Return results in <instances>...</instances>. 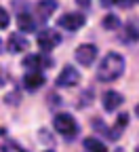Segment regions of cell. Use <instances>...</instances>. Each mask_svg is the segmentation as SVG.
I'll use <instances>...</instances> for the list:
<instances>
[{
	"instance_id": "obj_4",
	"label": "cell",
	"mask_w": 139,
	"mask_h": 152,
	"mask_svg": "<svg viewBox=\"0 0 139 152\" xmlns=\"http://www.w3.org/2000/svg\"><path fill=\"white\" fill-rule=\"evenodd\" d=\"M97 47L95 45H80L76 49V53H74V57H76V61L80 64V66H84V68H89V66H93V61L97 59Z\"/></svg>"
},
{
	"instance_id": "obj_22",
	"label": "cell",
	"mask_w": 139,
	"mask_h": 152,
	"mask_svg": "<svg viewBox=\"0 0 139 152\" xmlns=\"http://www.w3.org/2000/svg\"><path fill=\"white\" fill-rule=\"evenodd\" d=\"M44 152H53V150H44Z\"/></svg>"
},
{
	"instance_id": "obj_13",
	"label": "cell",
	"mask_w": 139,
	"mask_h": 152,
	"mask_svg": "<svg viewBox=\"0 0 139 152\" xmlns=\"http://www.w3.org/2000/svg\"><path fill=\"white\" fill-rule=\"evenodd\" d=\"M120 38L124 45H133V42H139V30L135 28V23H127L120 32Z\"/></svg>"
},
{
	"instance_id": "obj_20",
	"label": "cell",
	"mask_w": 139,
	"mask_h": 152,
	"mask_svg": "<svg viewBox=\"0 0 139 152\" xmlns=\"http://www.w3.org/2000/svg\"><path fill=\"white\" fill-rule=\"evenodd\" d=\"M135 116H137V118H139V104H137V106H135Z\"/></svg>"
},
{
	"instance_id": "obj_5",
	"label": "cell",
	"mask_w": 139,
	"mask_h": 152,
	"mask_svg": "<svg viewBox=\"0 0 139 152\" xmlns=\"http://www.w3.org/2000/svg\"><path fill=\"white\" fill-rule=\"evenodd\" d=\"M59 42H61V36H59L57 30L47 28V30H42L40 34H38V47H40L42 51H53Z\"/></svg>"
},
{
	"instance_id": "obj_23",
	"label": "cell",
	"mask_w": 139,
	"mask_h": 152,
	"mask_svg": "<svg viewBox=\"0 0 139 152\" xmlns=\"http://www.w3.org/2000/svg\"><path fill=\"white\" fill-rule=\"evenodd\" d=\"M135 2H139V0H135Z\"/></svg>"
},
{
	"instance_id": "obj_18",
	"label": "cell",
	"mask_w": 139,
	"mask_h": 152,
	"mask_svg": "<svg viewBox=\"0 0 139 152\" xmlns=\"http://www.w3.org/2000/svg\"><path fill=\"white\" fill-rule=\"evenodd\" d=\"M76 2H78V7H80V9H89V7H91V0H76Z\"/></svg>"
},
{
	"instance_id": "obj_21",
	"label": "cell",
	"mask_w": 139,
	"mask_h": 152,
	"mask_svg": "<svg viewBox=\"0 0 139 152\" xmlns=\"http://www.w3.org/2000/svg\"><path fill=\"white\" fill-rule=\"evenodd\" d=\"M135 152H139V146H137V148H135Z\"/></svg>"
},
{
	"instance_id": "obj_1",
	"label": "cell",
	"mask_w": 139,
	"mask_h": 152,
	"mask_svg": "<svg viewBox=\"0 0 139 152\" xmlns=\"http://www.w3.org/2000/svg\"><path fill=\"white\" fill-rule=\"evenodd\" d=\"M124 74V57L120 53H108L97 68V78L101 83H114Z\"/></svg>"
},
{
	"instance_id": "obj_14",
	"label": "cell",
	"mask_w": 139,
	"mask_h": 152,
	"mask_svg": "<svg viewBox=\"0 0 139 152\" xmlns=\"http://www.w3.org/2000/svg\"><path fill=\"white\" fill-rule=\"evenodd\" d=\"M82 144H84L87 152H108V146L101 140H97V137H87Z\"/></svg>"
},
{
	"instance_id": "obj_12",
	"label": "cell",
	"mask_w": 139,
	"mask_h": 152,
	"mask_svg": "<svg viewBox=\"0 0 139 152\" xmlns=\"http://www.w3.org/2000/svg\"><path fill=\"white\" fill-rule=\"evenodd\" d=\"M57 9V0H40V2L36 4V13L40 19H49Z\"/></svg>"
},
{
	"instance_id": "obj_10",
	"label": "cell",
	"mask_w": 139,
	"mask_h": 152,
	"mask_svg": "<svg viewBox=\"0 0 139 152\" xmlns=\"http://www.w3.org/2000/svg\"><path fill=\"white\" fill-rule=\"evenodd\" d=\"M42 85H44V76H42V72H28V74L23 76V87H25L28 91L40 89Z\"/></svg>"
},
{
	"instance_id": "obj_16",
	"label": "cell",
	"mask_w": 139,
	"mask_h": 152,
	"mask_svg": "<svg viewBox=\"0 0 139 152\" xmlns=\"http://www.w3.org/2000/svg\"><path fill=\"white\" fill-rule=\"evenodd\" d=\"M9 21H11V17H9L7 9H2V7H0V30L9 28Z\"/></svg>"
},
{
	"instance_id": "obj_15",
	"label": "cell",
	"mask_w": 139,
	"mask_h": 152,
	"mask_svg": "<svg viewBox=\"0 0 139 152\" xmlns=\"http://www.w3.org/2000/svg\"><path fill=\"white\" fill-rule=\"evenodd\" d=\"M101 26L106 30H118V28H120V19H118V15H106Z\"/></svg>"
},
{
	"instance_id": "obj_2",
	"label": "cell",
	"mask_w": 139,
	"mask_h": 152,
	"mask_svg": "<svg viewBox=\"0 0 139 152\" xmlns=\"http://www.w3.org/2000/svg\"><path fill=\"white\" fill-rule=\"evenodd\" d=\"M53 127L57 129V133H61L65 140L76 137V133H78V123H76V118L72 114H57Z\"/></svg>"
},
{
	"instance_id": "obj_19",
	"label": "cell",
	"mask_w": 139,
	"mask_h": 152,
	"mask_svg": "<svg viewBox=\"0 0 139 152\" xmlns=\"http://www.w3.org/2000/svg\"><path fill=\"white\" fill-rule=\"evenodd\" d=\"M101 2H103L106 7H110V4H118V2H124V0H101Z\"/></svg>"
},
{
	"instance_id": "obj_7",
	"label": "cell",
	"mask_w": 139,
	"mask_h": 152,
	"mask_svg": "<svg viewBox=\"0 0 139 152\" xmlns=\"http://www.w3.org/2000/svg\"><path fill=\"white\" fill-rule=\"evenodd\" d=\"M23 68L28 72H42L44 68H53V59L42 55H28L23 59Z\"/></svg>"
},
{
	"instance_id": "obj_9",
	"label": "cell",
	"mask_w": 139,
	"mask_h": 152,
	"mask_svg": "<svg viewBox=\"0 0 139 152\" xmlns=\"http://www.w3.org/2000/svg\"><path fill=\"white\" fill-rule=\"evenodd\" d=\"M122 104H124V97L118 91H106L103 93V108L108 112H116Z\"/></svg>"
},
{
	"instance_id": "obj_6",
	"label": "cell",
	"mask_w": 139,
	"mask_h": 152,
	"mask_svg": "<svg viewBox=\"0 0 139 152\" xmlns=\"http://www.w3.org/2000/svg\"><path fill=\"white\" fill-rule=\"evenodd\" d=\"M78 83H80V72H78L74 66H65L61 72H59V76H57V85L65 87V89L76 87Z\"/></svg>"
},
{
	"instance_id": "obj_17",
	"label": "cell",
	"mask_w": 139,
	"mask_h": 152,
	"mask_svg": "<svg viewBox=\"0 0 139 152\" xmlns=\"http://www.w3.org/2000/svg\"><path fill=\"white\" fill-rule=\"evenodd\" d=\"M93 129L99 131V133H108V135H110V131H108L106 123H103V121H99V118H93Z\"/></svg>"
},
{
	"instance_id": "obj_8",
	"label": "cell",
	"mask_w": 139,
	"mask_h": 152,
	"mask_svg": "<svg viewBox=\"0 0 139 152\" xmlns=\"http://www.w3.org/2000/svg\"><path fill=\"white\" fill-rule=\"evenodd\" d=\"M28 47H30V42H28V38L25 36H21V34H11L9 36V40H7V49H9V53H23V51H28Z\"/></svg>"
},
{
	"instance_id": "obj_3",
	"label": "cell",
	"mask_w": 139,
	"mask_h": 152,
	"mask_svg": "<svg viewBox=\"0 0 139 152\" xmlns=\"http://www.w3.org/2000/svg\"><path fill=\"white\" fill-rule=\"evenodd\" d=\"M57 23L68 32H76L87 23V17H84V13H65V15L59 17Z\"/></svg>"
},
{
	"instance_id": "obj_11",
	"label": "cell",
	"mask_w": 139,
	"mask_h": 152,
	"mask_svg": "<svg viewBox=\"0 0 139 152\" xmlns=\"http://www.w3.org/2000/svg\"><path fill=\"white\" fill-rule=\"evenodd\" d=\"M17 26H19V30H21V32H34V30L38 28L34 15H30V13H25V11L17 15Z\"/></svg>"
}]
</instances>
